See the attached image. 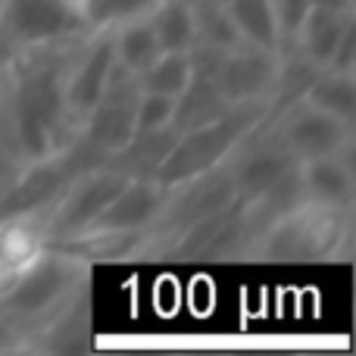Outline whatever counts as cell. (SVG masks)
I'll return each instance as SVG.
<instances>
[{
	"label": "cell",
	"instance_id": "obj_1",
	"mask_svg": "<svg viewBox=\"0 0 356 356\" xmlns=\"http://www.w3.org/2000/svg\"><path fill=\"white\" fill-rule=\"evenodd\" d=\"M79 41L19 50L0 63V144L19 163L56 154L79 131L66 106V69Z\"/></svg>",
	"mask_w": 356,
	"mask_h": 356
},
{
	"label": "cell",
	"instance_id": "obj_2",
	"mask_svg": "<svg viewBox=\"0 0 356 356\" xmlns=\"http://www.w3.org/2000/svg\"><path fill=\"white\" fill-rule=\"evenodd\" d=\"M350 207H322L300 200L266 222L250 244L247 259L263 263H325L350 259Z\"/></svg>",
	"mask_w": 356,
	"mask_h": 356
},
{
	"label": "cell",
	"instance_id": "obj_3",
	"mask_svg": "<svg viewBox=\"0 0 356 356\" xmlns=\"http://www.w3.org/2000/svg\"><path fill=\"white\" fill-rule=\"evenodd\" d=\"M88 278H91V266L85 259L60 253L54 247L38 253L29 266L6 278L0 288V322L10 332L6 350H13L16 334L41 325L60 307H66L81 288H88Z\"/></svg>",
	"mask_w": 356,
	"mask_h": 356
},
{
	"label": "cell",
	"instance_id": "obj_4",
	"mask_svg": "<svg viewBox=\"0 0 356 356\" xmlns=\"http://www.w3.org/2000/svg\"><path fill=\"white\" fill-rule=\"evenodd\" d=\"M275 110V100H247V104H232L222 116L209 119L203 125H194L188 131H178L175 141L169 144L166 156L156 163L154 178L163 188L188 181L194 175H203L209 169L222 166L234 156V150L259 129Z\"/></svg>",
	"mask_w": 356,
	"mask_h": 356
},
{
	"label": "cell",
	"instance_id": "obj_5",
	"mask_svg": "<svg viewBox=\"0 0 356 356\" xmlns=\"http://www.w3.org/2000/svg\"><path fill=\"white\" fill-rule=\"evenodd\" d=\"M91 29L81 0H3L0 3V54L50 47L85 38Z\"/></svg>",
	"mask_w": 356,
	"mask_h": 356
},
{
	"label": "cell",
	"instance_id": "obj_6",
	"mask_svg": "<svg viewBox=\"0 0 356 356\" xmlns=\"http://www.w3.org/2000/svg\"><path fill=\"white\" fill-rule=\"evenodd\" d=\"M257 238L250 207L244 200L228 203L225 209L194 222L166 241L156 259H175V263H222V259H247L250 244Z\"/></svg>",
	"mask_w": 356,
	"mask_h": 356
},
{
	"label": "cell",
	"instance_id": "obj_7",
	"mask_svg": "<svg viewBox=\"0 0 356 356\" xmlns=\"http://www.w3.org/2000/svg\"><path fill=\"white\" fill-rule=\"evenodd\" d=\"M234 200H238V194H234L232 160L209 169V172H203V175L188 178V181L175 184V188H166V203H163L160 216H156L154 225H150L147 259L160 257L166 241H172L184 228H191L194 222L219 213V209H225L228 203H234Z\"/></svg>",
	"mask_w": 356,
	"mask_h": 356
},
{
	"label": "cell",
	"instance_id": "obj_8",
	"mask_svg": "<svg viewBox=\"0 0 356 356\" xmlns=\"http://www.w3.org/2000/svg\"><path fill=\"white\" fill-rule=\"evenodd\" d=\"M129 172L119 166H113L110 160L94 163V166L81 169L66 181V188L56 194V200L50 203V209L44 213V234L50 241L72 238V234L85 232L97 222V216L106 209V203L119 194Z\"/></svg>",
	"mask_w": 356,
	"mask_h": 356
},
{
	"label": "cell",
	"instance_id": "obj_9",
	"mask_svg": "<svg viewBox=\"0 0 356 356\" xmlns=\"http://www.w3.org/2000/svg\"><path fill=\"white\" fill-rule=\"evenodd\" d=\"M141 85H138V75H131L129 69H122L116 63L106 79L104 91H100L97 104L81 116L79 131L75 135L94 150L104 160L116 156L119 150L129 147V141L135 138V104Z\"/></svg>",
	"mask_w": 356,
	"mask_h": 356
},
{
	"label": "cell",
	"instance_id": "obj_10",
	"mask_svg": "<svg viewBox=\"0 0 356 356\" xmlns=\"http://www.w3.org/2000/svg\"><path fill=\"white\" fill-rule=\"evenodd\" d=\"M266 129L300 163L353 150V125L341 122L303 100H294L284 110H272V116L266 119Z\"/></svg>",
	"mask_w": 356,
	"mask_h": 356
},
{
	"label": "cell",
	"instance_id": "obj_11",
	"mask_svg": "<svg viewBox=\"0 0 356 356\" xmlns=\"http://www.w3.org/2000/svg\"><path fill=\"white\" fill-rule=\"evenodd\" d=\"M282 75V50L238 44L225 50L213 72V81L225 104H247V100L272 97Z\"/></svg>",
	"mask_w": 356,
	"mask_h": 356
},
{
	"label": "cell",
	"instance_id": "obj_12",
	"mask_svg": "<svg viewBox=\"0 0 356 356\" xmlns=\"http://www.w3.org/2000/svg\"><path fill=\"white\" fill-rule=\"evenodd\" d=\"M113 66H116L113 29H94L91 35L81 38L72 60H69V69H66V106H69V113H72L75 125L97 104Z\"/></svg>",
	"mask_w": 356,
	"mask_h": 356
},
{
	"label": "cell",
	"instance_id": "obj_13",
	"mask_svg": "<svg viewBox=\"0 0 356 356\" xmlns=\"http://www.w3.org/2000/svg\"><path fill=\"white\" fill-rule=\"evenodd\" d=\"M166 203V188L154 175H131L119 194L106 203L91 228H116V232H147ZM88 232V228H85Z\"/></svg>",
	"mask_w": 356,
	"mask_h": 356
},
{
	"label": "cell",
	"instance_id": "obj_14",
	"mask_svg": "<svg viewBox=\"0 0 356 356\" xmlns=\"http://www.w3.org/2000/svg\"><path fill=\"white\" fill-rule=\"evenodd\" d=\"M353 150L332 156H316V160H303L297 166L300 178V194L309 203H322V207H353V191H356V175H353Z\"/></svg>",
	"mask_w": 356,
	"mask_h": 356
},
{
	"label": "cell",
	"instance_id": "obj_15",
	"mask_svg": "<svg viewBox=\"0 0 356 356\" xmlns=\"http://www.w3.org/2000/svg\"><path fill=\"white\" fill-rule=\"evenodd\" d=\"M356 13H334V10H319V6H309L307 19H303L300 31L294 35V41L284 44V47H294L307 56L313 66L325 69L332 63V54L338 47L344 29L350 25V19Z\"/></svg>",
	"mask_w": 356,
	"mask_h": 356
},
{
	"label": "cell",
	"instance_id": "obj_16",
	"mask_svg": "<svg viewBox=\"0 0 356 356\" xmlns=\"http://www.w3.org/2000/svg\"><path fill=\"white\" fill-rule=\"evenodd\" d=\"M303 104L328 113L347 125H356V72H334V69H319L313 81L303 91Z\"/></svg>",
	"mask_w": 356,
	"mask_h": 356
},
{
	"label": "cell",
	"instance_id": "obj_17",
	"mask_svg": "<svg viewBox=\"0 0 356 356\" xmlns=\"http://www.w3.org/2000/svg\"><path fill=\"white\" fill-rule=\"evenodd\" d=\"M232 104H225V97L219 94L216 81L209 75L191 72V81L184 85V91L175 97V113H172V131H188L194 125H203L209 119L222 116Z\"/></svg>",
	"mask_w": 356,
	"mask_h": 356
},
{
	"label": "cell",
	"instance_id": "obj_18",
	"mask_svg": "<svg viewBox=\"0 0 356 356\" xmlns=\"http://www.w3.org/2000/svg\"><path fill=\"white\" fill-rule=\"evenodd\" d=\"M113 54H116V63L122 69H129L131 75H141L163 54L154 29H150V19L138 16L129 19V22L113 25Z\"/></svg>",
	"mask_w": 356,
	"mask_h": 356
},
{
	"label": "cell",
	"instance_id": "obj_19",
	"mask_svg": "<svg viewBox=\"0 0 356 356\" xmlns=\"http://www.w3.org/2000/svg\"><path fill=\"white\" fill-rule=\"evenodd\" d=\"M225 6L244 44L282 50V35H278L272 0H225Z\"/></svg>",
	"mask_w": 356,
	"mask_h": 356
},
{
	"label": "cell",
	"instance_id": "obj_20",
	"mask_svg": "<svg viewBox=\"0 0 356 356\" xmlns=\"http://www.w3.org/2000/svg\"><path fill=\"white\" fill-rule=\"evenodd\" d=\"M150 29L156 35L160 50H191L197 41L194 6L188 0H160L150 10Z\"/></svg>",
	"mask_w": 356,
	"mask_h": 356
},
{
	"label": "cell",
	"instance_id": "obj_21",
	"mask_svg": "<svg viewBox=\"0 0 356 356\" xmlns=\"http://www.w3.org/2000/svg\"><path fill=\"white\" fill-rule=\"evenodd\" d=\"M191 6H194V31H197L194 44H207V47L216 50H232L238 44H244L232 16H228L225 0H194Z\"/></svg>",
	"mask_w": 356,
	"mask_h": 356
},
{
	"label": "cell",
	"instance_id": "obj_22",
	"mask_svg": "<svg viewBox=\"0 0 356 356\" xmlns=\"http://www.w3.org/2000/svg\"><path fill=\"white\" fill-rule=\"evenodd\" d=\"M188 81H191V54L188 50H163V54L138 75L141 91L169 94V97H178Z\"/></svg>",
	"mask_w": 356,
	"mask_h": 356
},
{
	"label": "cell",
	"instance_id": "obj_23",
	"mask_svg": "<svg viewBox=\"0 0 356 356\" xmlns=\"http://www.w3.org/2000/svg\"><path fill=\"white\" fill-rule=\"evenodd\" d=\"M160 0H81L91 29H113L119 22H129L138 16H150V10Z\"/></svg>",
	"mask_w": 356,
	"mask_h": 356
},
{
	"label": "cell",
	"instance_id": "obj_24",
	"mask_svg": "<svg viewBox=\"0 0 356 356\" xmlns=\"http://www.w3.org/2000/svg\"><path fill=\"white\" fill-rule=\"evenodd\" d=\"M175 97L156 91H141L135 104V135H154V131H172Z\"/></svg>",
	"mask_w": 356,
	"mask_h": 356
},
{
	"label": "cell",
	"instance_id": "obj_25",
	"mask_svg": "<svg viewBox=\"0 0 356 356\" xmlns=\"http://www.w3.org/2000/svg\"><path fill=\"white\" fill-rule=\"evenodd\" d=\"M275 6V22H278V35H282V47L294 41V35L300 31L303 19L309 13V0H272Z\"/></svg>",
	"mask_w": 356,
	"mask_h": 356
},
{
	"label": "cell",
	"instance_id": "obj_26",
	"mask_svg": "<svg viewBox=\"0 0 356 356\" xmlns=\"http://www.w3.org/2000/svg\"><path fill=\"white\" fill-rule=\"evenodd\" d=\"M325 69H334V72H356V16L350 19V25L344 29L338 47L332 54V63Z\"/></svg>",
	"mask_w": 356,
	"mask_h": 356
},
{
	"label": "cell",
	"instance_id": "obj_27",
	"mask_svg": "<svg viewBox=\"0 0 356 356\" xmlns=\"http://www.w3.org/2000/svg\"><path fill=\"white\" fill-rule=\"evenodd\" d=\"M319 10H334V13H356V0H309Z\"/></svg>",
	"mask_w": 356,
	"mask_h": 356
},
{
	"label": "cell",
	"instance_id": "obj_28",
	"mask_svg": "<svg viewBox=\"0 0 356 356\" xmlns=\"http://www.w3.org/2000/svg\"><path fill=\"white\" fill-rule=\"evenodd\" d=\"M10 347V332H6V325L0 322V350H6Z\"/></svg>",
	"mask_w": 356,
	"mask_h": 356
},
{
	"label": "cell",
	"instance_id": "obj_29",
	"mask_svg": "<svg viewBox=\"0 0 356 356\" xmlns=\"http://www.w3.org/2000/svg\"><path fill=\"white\" fill-rule=\"evenodd\" d=\"M188 3H194V0H188Z\"/></svg>",
	"mask_w": 356,
	"mask_h": 356
},
{
	"label": "cell",
	"instance_id": "obj_30",
	"mask_svg": "<svg viewBox=\"0 0 356 356\" xmlns=\"http://www.w3.org/2000/svg\"><path fill=\"white\" fill-rule=\"evenodd\" d=\"M0 60H3V54H0Z\"/></svg>",
	"mask_w": 356,
	"mask_h": 356
},
{
	"label": "cell",
	"instance_id": "obj_31",
	"mask_svg": "<svg viewBox=\"0 0 356 356\" xmlns=\"http://www.w3.org/2000/svg\"><path fill=\"white\" fill-rule=\"evenodd\" d=\"M0 3H3V0H0Z\"/></svg>",
	"mask_w": 356,
	"mask_h": 356
},
{
	"label": "cell",
	"instance_id": "obj_32",
	"mask_svg": "<svg viewBox=\"0 0 356 356\" xmlns=\"http://www.w3.org/2000/svg\"><path fill=\"white\" fill-rule=\"evenodd\" d=\"M0 63H3V60H0Z\"/></svg>",
	"mask_w": 356,
	"mask_h": 356
}]
</instances>
